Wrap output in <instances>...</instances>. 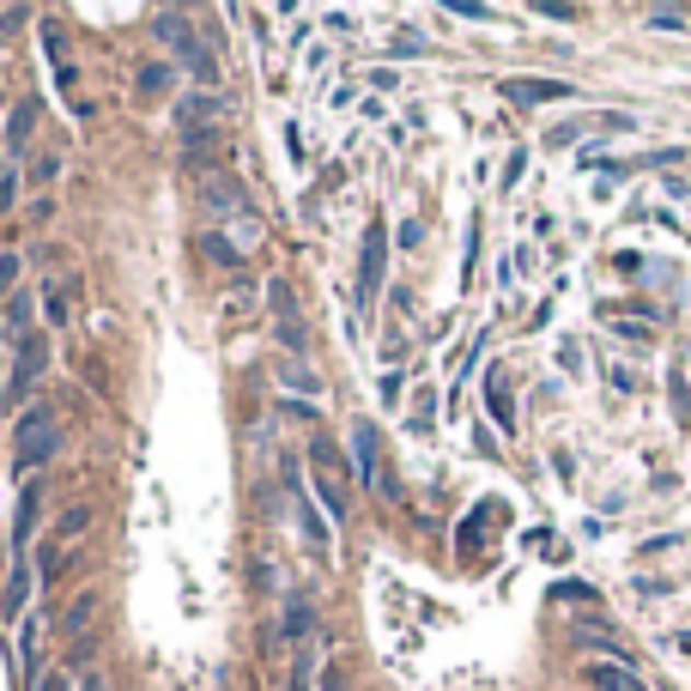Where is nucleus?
Here are the masks:
<instances>
[{
    "label": "nucleus",
    "instance_id": "obj_1",
    "mask_svg": "<svg viewBox=\"0 0 691 691\" xmlns=\"http://www.w3.org/2000/svg\"><path fill=\"white\" fill-rule=\"evenodd\" d=\"M158 37H164L170 49L183 55V61H188V73H195L200 85H212V79H219V61H212V55L200 49V37H195V25H188V19H176V13H158Z\"/></svg>",
    "mask_w": 691,
    "mask_h": 691
},
{
    "label": "nucleus",
    "instance_id": "obj_2",
    "mask_svg": "<svg viewBox=\"0 0 691 691\" xmlns=\"http://www.w3.org/2000/svg\"><path fill=\"white\" fill-rule=\"evenodd\" d=\"M382 267H389V237H382V224H370V231H365V262H358V303L377 298Z\"/></svg>",
    "mask_w": 691,
    "mask_h": 691
},
{
    "label": "nucleus",
    "instance_id": "obj_3",
    "mask_svg": "<svg viewBox=\"0 0 691 691\" xmlns=\"http://www.w3.org/2000/svg\"><path fill=\"white\" fill-rule=\"evenodd\" d=\"M504 97L509 104H552V97H571L564 79H504Z\"/></svg>",
    "mask_w": 691,
    "mask_h": 691
},
{
    "label": "nucleus",
    "instance_id": "obj_4",
    "mask_svg": "<svg viewBox=\"0 0 691 691\" xmlns=\"http://www.w3.org/2000/svg\"><path fill=\"white\" fill-rule=\"evenodd\" d=\"M588 686L595 691H643V679L625 661H588Z\"/></svg>",
    "mask_w": 691,
    "mask_h": 691
},
{
    "label": "nucleus",
    "instance_id": "obj_5",
    "mask_svg": "<svg viewBox=\"0 0 691 691\" xmlns=\"http://www.w3.org/2000/svg\"><path fill=\"white\" fill-rule=\"evenodd\" d=\"M37 377H43V346H37V339H25V346H19V365H13V389H7V394H13V401H25Z\"/></svg>",
    "mask_w": 691,
    "mask_h": 691
},
{
    "label": "nucleus",
    "instance_id": "obj_6",
    "mask_svg": "<svg viewBox=\"0 0 691 691\" xmlns=\"http://www.w3.org/2000/svg\"><path fill=\"white\" fill-rule=\"evenodd\" d=\"M85 528H92V509H85V504H73V509L61 516V522H55V534H49V558H55L61 546H73V540L85 534Z\"/></svg>",
    "mask_w": 691,
    "mask_h": 691
},
{
    "label": "nucleus",
    "instance_id": "obj_7",
    "mask_svg": "<svg viewBox=\"0 0 691 691\" xmlns=\"http://www.w3.org/2000/svg\"><path fill=\"white\" fill-rule=\"evenodd\" d=\"M315 461H322V468H315V497L327 504V516H346V492L327 480V468H334V461H327V449H315Z\"/></svg>",
    "mask_w": 691,
    "mask_h": 691
},
{
    "label": "nucleus",
    "instance_id": "obj_8",
    "mask_svg": "<svg viewBox=\"0 0 691 691\" xmlns=\"http://www.w3.org/2000/svg\"><path fill=\"white\" fill-rule=\"evenodd\" d=\"M485 401H492L497 425L516 430V406H509V382H504V370H492V377H485Z\"/></svg>",
    "mask_w": 691,
    "mask_h": 691
},
{
    "label": "nucleus",
    "instance_id": "obj_9",
    "mask_svg": "<svg viewBox=\"0 0 691 691\" xmlns=\"http://www.w3.org/2000/svg\"><path fill=\"white\" fill-rule=\"evenodd\" d=\"M37 485H25V497H19V516H13V546L25 552V540H31V528H37Z\"/></svg>",
    "mask_w": 691,
    "mask_h": 691
},
{
    "label": "nucleus",
    "instance_id": "obj_10",
    "mask_svg": "<svg viewBox=\"0 0 691 691\" xmlns=\"http://www.w3.org/2000/svg\"><path fill=\"white\" fill-rule=\"evenodd\" d=\"M7 339H19V346H25V327H31V298L25 291H13V298H7Z\"/></svg>",
    "mask_w": 691,
    "mask_h": 691
},
{
    "label": "nucleus",
    "instance_id": "obj_11",
    "mask_svg": "<svg viewBox=\"0 0 691 691\" xmlns=\"http://www.w3.org/2000/svg\"><path fill=\"white\" fill-rule=\"evenodd\" d=\"M353 449H358V480H377V444H370V425L353 430Z\"/></svg>",
    "mask_w": 691,
    "mask_h": 691
},
{
    "label": "nucleus",
    "instance_id": "obj_12",
    "mask_svg": "<svg viewBox=\"0 0 691 691\" xmlns=\"http://www.w3.org/2000/svg\"><path fill=\"white\" fill-rule=\"evenodd\" d=\"M25 595H31V564L19 558L13 576H7V613H19V607H25Z\"/></svg>",
    "mask_w": 691,
    "mask_h": 691
},
{
    "label": "nucleus",
    "instance_id": "obj_13",
    "mask_svg": "<svg viewBox=\"0 0 691 691\" xmlns=\"http://www.w3.org/2000/svg\"><path fill=\"white\" fill-rule=\"evenodd\" d=\"M31 128H37V104H19V110H13V122H7V140L25 146V140H31Z\"/></svg>",
    "mask_w": 691,
    "mask_h": 691
},
{
    "label": "nucleus",
    "instance_id": "obj_14",
    "mask_svg": "<svg viewBox=\"0 0 691 691\" xmlns=\"http://www.w3.org/2000/svg\"><path fill=\"white\" fill-rule=\"evenodd\" d=\"M207 200H212V207H243V183H224V176H207Z\"/></svg>",
    "mask_w": 691,
    "mask_h": 691
},
{
    "label": "nucleus",
    "instance_id": "obj_15",
    "mask_svg": "<svg viewBox=\"0 0 691 691\" xmlns=\"http://www.w3.org/2000/svg\"><path fill=\"white\" fill-rule=\"evenodd\" d=\"M19 655H25V679L37 686V625H19Z\"/></svg>",
    "mask_w": 691,
    "mask_h": 691
},
{
    "label": "nucleus",
    "instance_id": "obj_16",
    "mask_svg": "<svg viewBox=\"0 0 691 691\" xmlns=\"http://www.w3.org/2000/svg\"><path fill=\"white\" fill-rule=\"evenodd\" d=\"M19 274H25V262L7 249V255H0V298H13V291H19Z\"/></svg>",
    "mask_w": 691,
    "mask_h": 691
},
{
    "label": "nucleus",
    "instance_id": "obj_17",
    "mask_svg": "<svg viewBox=\"0 0 691 691\" xmlns=\"http://www.w3.org/2000/svg\"><path fill=\"white\" fill-rule=\"evenodd\" d=\"M164 85H170V67H158V61H152V67H140V92H146V97H158Z\"/></svg>",
    "mask_w": 691,
    "mask_h": 691
},
{
    "label": "nucleus",
    "instance_id": "obj_18",
    "mask_svg": "<svg viewBox=\"0 0 691 691\" xmlns=\"http://www.w3.org/2000/svg\"><path fill=\"white\" fill-rule=\"evenodd\" d=\"M279 382H286V389H298V394H315V377L303 365H286V370H279Z\"/></svg>",
    "mask_w": 691,
    "mask_h": 691
},
{
    "label": "nucleus",
    "instance_id": "obj_19",
    "mask_svg": "<svg viewBox=\"0 0 691 691\" xmlns=\"http://www.w3.org/2000/svg\"><path fill=\"white\" fill-rule=\"evenodd\" d=\"M430 413H437V394H418V401H413V418H406V425L425 430V425H430Z\"/></svg>",
    "mask_w": 691,
    "mask_h": 691
},
{
    "label": "nucleus",
    "instance_id": "obj_20",
    "mask_svg": "<svg viewBox=\"0 0 691 691\" xmlns=\"http://www.w3.org/2000/svg\"><path fill=\"white\" fill-rule=\"evenodd\" d=\"M92 607H97L92 595H79L73 607H67V631H79V625H85V619H92Z\"/></svg>",
    "mask_w": 691,
    "mask_h": 691
},
{
    "label": "nucleus",
    "instance_id": "obj_21",
    "mask_svg": "<svg viewBox=\"0 0 691 691\" xmlns=\"http://www.w3.org/2000/svg\"><path fill=\"white\" fill-rule=\"evenodd\" d=\"M207 255H212V262H224V267H237V262H243V255H237V249L224 243V237H207Z\"/></svg>",
    "mask_w": 691,
    "mask_h": 691
},
{
    "label": "nucleus",
    "instance_id": "obj_22",
    "mask_svg": "<svg viewBox=\"0 0 691 691\" xmlns=\"http://www.w3.org/2000/svg\"><path fill=\"white\" fill-rule=\"evenodd\" d=\"M649 25L655 31H686V19H679V13H649Z\"/></svg>",
    "mask_w": 691,
    "mask_h": 691
},
{
    "label": "nucleus",
    "instance_id": "obj_23",
    "mask_svg": "<svg viewBox=\"0 0 691 691\" xmlns=\"http://www.w3.org/2000/svg\"><path fill=\"white\" fill-rule=\"evenodd\" d=\"M43 303H49V322H67V298L55 286H49V298H43Z\"/></svg>",
    "mask_w": 691,
    "mask_h": 691
},
{
    "label": "nucleus",
    "instance_id": "obj_24",
    "mask_svg": "<svg viewBox=\"0 0 691 691\" xmlns=\"http://www.w3.org/2000/svg\"><path fill=\"white\" fill-rule=\"evenodd\" d=\"M303 631H310V607L298 600V607H291V637H303Z\"/></svg>",
    "mask_w": 691,
    "mask_h": 691
},
{
    "label": "nucleus",
    "instance_id": "obj_25",
    "mask_svg": "<svg viewBox=\"0 0 691 691\" xmlns=\"http://www.w3.org/2000/svg\"><path fill=\"white\" fill-rule=\"evenodd\" d=\"M13 195H19V183H13V176H0V212L13 207Z\"/></svg>",
    "mask_w": 691,
    "mask_h": 691
},
{
    "label": "nucleus",
    "instance_id": "obj_26",
    "mask_svg": "<svg viewBox=\"0 0 691 691\" xmlns=\"http://www.w3.org/2000/svg\"><path fill=\"white\" fill-rule=\"evenodd\" d=\"M291 691H310V661H298V673H291Z\"/></svg>",
    "mask_w": 691,
    "mask_h": 691
},
{
    "label": "nucleus",
    "instance_id": "obj_27",
    "mask_svg": "<svg viewBox=\"0 0 691 691\" xmlns=\"http://www.w3.org/2000/svg\"><path fill=\"white\" fill-rule=\"evenodd\" d=\"M322 691H346V679H339V673H327V686Z\"/></svg>",
    "mask_w": 691,
    "mask_h": 691
},
{
    "label": "nucleus",
    "instance_id": "obj_28",
    "mask_svg": "<svg viewBox=\"0 0 691 691\" xmlns=\"http://www.w3.org/2000/svg\"><path fill=\"white\" fill-rule=\"evenodd\" d=\"M43 691H67V679H43Z\"/></svg>",
    "mask_w": 691,
    "mask_h": 691
}]
</instances>
